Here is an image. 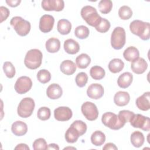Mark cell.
<instances>
[{"label": "cell", "instance_id": "obj_1", "mask_svg": "<svg viewBox=\"0 0 150 150\" xmlns=\"http://www.w3.org/2000/svg\"><path fill=\"white\" fill-rule=\"evenodd\" d=\"M129 29L131 33L139 36L143 40H147L149 39L150 24L149 22L134 20L130 23Z\"/></svg>", "mask_w": 150, "mask_h": 150}, {"label": "cell", "instance_id": "obj_2", "mask_svg": "<svg viewBox=\"0 0 150 150\" xmlns=\"http://www.w3.org/2000/svg\"><path fill=\"white\" fill-rule=\"evenodd\" d=\"M80 14L82 18L88 25L94 28L99 25L102 19L97 9L90 5H86L83 7Z\"/></svg>", "mask_w": 150, "mask_h": 150}, {"label": "cell", "instance_id": "obj_3", "mask_svg": "<svg viewBox=\"0 0 150 150\" xmlns=\"http://www.w3.org/2000/svg\"><path fill=\"white\" fill-rule=\"evenodd\" d=\"M42 57V53L40 50L37 49H30L25 55L24 64L26 67L29 69H36L40 66Z\"/></svg>", "mask_w": 150, "mask_h": 150}, {"label": "cell", "instance_id": "obj_4", "mask_svg": "<svg viewBox=\"0 0 150 150\" xmlns=\"http://www.w3.org/2000/svg\"><path fill=\"white\" fill-rule=\"evenodd\" d=\"M10 24L16 33L21 36H26L30 30L31 25L30 22L21 16L13 17L10 21Z\"/></svg>", "mask_w": 150, "mask_h": 150}, {"label": "cell", "instance_id": "obj_5", "mask_svg": "<svg viewBox=\"0 0 150 150\" xmlns=\"http://www.w3.org/2000/svg\"><path fill=\"white\" fill-rule=\"evenodd\" d=\"M101 121L105 126L114 130L120 129L125 124L120 119L118 115L111 112H107L103 114Z\"/></svg>", "mask_w": 150, "mask_h": 150}, {"label": "cell", "instance_id": "obj_6", "mask_svg": "<svg viewBox=\"0 0 150 150\" xmlns=\"http://www.w3.org/2000/svg\"><path fill=\"white\" fill-rule=\"evenodd\" d=\"M126 35L124 29L122 27H116L111 35V45L115 50L122 49L125 44Z\"/></svg>", "mask_w": 150, "mask_h": 150}, {"label": "cell", "instance_id": "obj_7", "mask_svg": "<svg viewBox=\"0 0 150 150\" xmlns=\"http://www.w3.org/2000/svg\"><path fill=\"white\" fill-rule=\"evenodd\" d=\"M35 106V101L32 98L26 97L23 98L18 106L17 112L18 115L25 118L29 117L34 110Z\"/></svg>", "mask_w": 150, "mask_h": 150}, {"label": "cell", "instance_id": "obj_8", "mask_svg": "<svg viewBox=\"0 0 150 150\" xmlns=\"http://www.w3.org/2000/svg\"><path fill=\"white\" fill-rule=\"evenodd\" d=\"M129 122L131 126L134 128H138L145 131L150 130V121L148 117H145L139 114H134Z\"/></svg>", "mask_w": 150, "mask_h": 150}, {"label": "cell", "instance_id": "obj_9", "mask_svg": "<svg viewBox=\"0 0 150 150\" xmlns=\"http://www.w3.org/2000/svg\"><path fill=\"white\" fill-rule=\"evenodd\" d=\"M81 112L86 118L89 121L96 120L98 116V111L97 106L93 103L86 101L81 107Z\"/></svg>", "mask_w": 150, "mask_h": 150}, {"label": "cell", "instance_id": "obj_10", "mask_svg": "<svg viewBox=\"0 0 150 150\" xmlns=\"http://www.w3.org/2000/svg\"><path fill=\"white\" fill-rule=\"evenodd\" d=\"M32 86V81L29 77L21 76L17 79L15 84V90L18 94H23L28 92Z\"/></svg>", "mask_w": 150, "mask_h": 150}, {"label": "cell", "instance_id": "obj_11", "mask_svg": "<svg viewBox=\"0 0 150 150\" xmlns=\"http://www.w3.org/2000/svg\"><path fill=\"white\" fill-rule=\"evenodd\" d=\"M42 7L45 11L57 12L62 11L64 7L63 0H43L41 3Z\"/></svg>", "mask_w": 150, "mask_h": 150}, {"label": "cell", "instance_id": "obj_12", "mask_svg": "<svg viewBox=\"0 0 150 150\" xmlns=\"http://www.w3.org/2000/svg\"><path fill=\"white\" fill-rule=\"evenodd\" d=\"M73 115L71 110L68 107H59L54 110V117L59 121H66L71 119Z\"/></svg>", "mask_w": 150, "mask_h": 150}, {"label": "cell", "instance_id": "obj_13", "mask_svg": "<svg viewBox=\"0 0 150 150\" xmlns=\"http://www.w3.org/2000/svg\"><path fill=\"white\" fill-rule=\"evenodd\" d=\"M54 19L53 16L50 15H44L39 21V28L43 33H48L50 32L53 27Z\"/></svg>", "mask_w": 150, "mask_h": 150}, {"label": "cell", "instance_id": "obj_14", "mask_svg": "<svg viewBox=\"0 0 150 150\" xmlns=\"http://www.w3.org/2000/svg\"><path fill=\"white\" fill-rule=\"evenodd\" d=\"M104 90L102 85L98 83L90 84L87 90V94L91 99L98 100L101 98L104 94Z\"/></svg>", "mask_w": 150, "mask_h": 150}, {"label": "cell", "instance_id": "obj_15", "mask_svg": "<svg viewBox=\"0 0 150 150\" xmlns=\"http://www.w3.org/2000/svg\"><path fill=\"white\" fill-rule=\"evenodd\" d=\"M148 67V63L142 57H138L132 61L131 64L132 71L137 74L144 73Z\"/></svg>", "mask_w": 150, "mask_h": 150}, {"label": "cell", "instance_id": "obj_16", "mask_svg": "<svg viewBox=\"0 0 150 150\" xmlns=\"http://www.w3.org/2000/svg\"><path fill=\"white\" fill-rule=\"evenodd\" d=\"M150 92L147 91L138 97L135 101L138 109L142 111H148L150 108Z\"/></svg>", "mask_w": 150, "mask_h": 150}, {"label": "cell", "instance_id": "obj_17", "mask_svg": "<svg viewBox=\"0 0 150 150\" xmlns=\"http://www.w3.org/2000/svg\"><path fill=\"white\" fill-rule=\"evenodd\" d=\"M63 94L62 87L56 83H53L48 86L46 90L47 96L52 99L56 100L59 98Z\"/></svg>", "mask_w": 150, "mask_h": 150}, {"label": "cell", "instance_id": "obj_18", "mask_svg": "<svg viewBox=\"0 0 150 150\" xmlns=\"http://www.w3.org/2000/svg\"><path fill=\"white\" fill-rule=\"evenodd\" d=\"M130 100V96L128 92L120 91L116 93L114 97V102L119 107L127 105Z\"/></svg>", "mask_w": 150, "mask_h": 150}, {"label": "cell", "instance_id": "obj_19", "mask_svg": "<svg viewBox=\"0 0 150 150\" xmlns=\"http://www.w3.org/2000/svg\"><path fill=\"white\" fill-rule=\"evenodd\" d=\"M11 131L16 136H22L28 131L27 124L23 121H16L12 124Z\"/></svg>", "mask_w": 150, "mask_h": 150}, {"label": "cell", "instance_id": "obj_20", "mask_svg": "<svg viewBox=\"0 0 150 150\" xmlns=\"http://www.w3.org/2000/svg\"><path fill=\"white\" fill-rule=\"evenodd\" d=\"M60 69L63 73L70 76L76 71V64L70 60H65L61 63Z\"/></svg>", "mask_w": 150, "mask_h": 150}, {"label": "cell", "instance_id": "obj_21", "mask_svg": "<svg viewBox=\"0 0 150 150\" xmlns=\"http://www.w3.org/2000/svg\"><path fill=\"white\" fill-rule=\"evenodd\" d=\"M133 80V75L130 72H124L118 78L117 84L122 88L128 87Z\"/></svg>", "mask_w": 150, "mask_h": 150}, {"label": "cell", "instance_id": "obj_22", "mask_svg": "<svg viewBox=\"0 0 150 150\" xmlns=\"http://www.w3.org/2000/svg\"><path fill=\"white\" fill-rule=\"evenodd\" d=\"M63 47L65 52L70 54H74L78 53L80 50L79 43L73 39L66 40L64 42Z\"/></svg>", "mask_w": 150, "mask_h": 150}, {"label": "cell", "instance_id": "obj_23", "mask_svg": "<svg viewBox=\"0 0 150 150\" xmlns=\"http://www.w3.org/2000/svg\"><path fill=\"white\" fill-rule=\"evenodd\" d=\"M123 56L127 61L132 62L139 57V52L135 47L129 46L124 51Z\"/></svg>", "mask_w": 150, "mask_h": 150}, {"label": "cell", "instance_id": "obj_24", "mask_svg": "<svg viewBox=\"0 0 150 150\" xmlns=\"http://www.w3.org/2000/svg\"><path fill=\"white\" fill-rule=\"evenodd\" d=\"M57 31L63 35L69 34L71 29V24L70 22L65 19H60L57 25Z\"/></svg>", "mask_w": 150, "mask_h": 150}, {"label": "cell", "instance_id": "obj_25", "mask_svg": "<svg viewBox=\"0 0 150 150\" xmlns=\"http://www.w3.org/2000/svg\"><path fill=\"white\" fill-rule=\"evenodd\" d=\"M46 49L49 53H56L60 48V42L57 38H51L49 39L45 44Z\"/></svg>", "mask_w": 150, "mask_h": 150}, {"label": "cell", "instance_id": "obj_26", "mask_svg": "<svg viewBox=\"0 0 150 150\" xmlns=\"http://www.w3.org/2000/svg\"><path fill=\"white\" fill-rule=\"evenodd\" d=\"M130 141L134 147L139 148L144 144L145 138L144 134L141 132L136 131L131 134Z\"/></svg>", "mask_w": 150, "mask_h": 150}, {"label": "cell", "instance_id": "obj_27", "mask_svg": "<svg viewBox=\"0 0 150 150\" xmlns=\"http://www.w3.org/2000/svg\"><path fill=\"white\" fill-rule=\"evenodd\" d=\"M108 69L112 73H117L120 72L124 67L123 61L118 58L112 59L108 64Z\"/></svg>", "mask_w": 150, "mask_h": 150}, {"label": "cell", "instance_id": "obj_28", "mask_svg": "<svg viewBox=\"0 0 150 150\" xmlns=\"http://www.w3.org/2000/svg\"><path fill=\"white\" fill-rule=\"evenodd\" d=\"M79 137H80V133L72 125H70L65 133V139L68 143L76 142Z\"/></svg>", "mask_w": 150, "mask_h": 150}, {"label": "cell", "instance_id": "obj_29", "mask_svg": "<svg viewBox=\"0 0 150 150\" xmlns=\"http://www.w3.org/2000/svg\"><path fill=\"white\" fill-rule=\"evenodd\" d=\"M91 63V58L86 53H82L79 55L76 59V66L81 69L87 68Z\"/></svg>", "mask_w": 150, "mask_h": 150}, {"label": "cell", "instance_id": "obj_30", "mask_svg": "<svg viewBox=\"0 0 150 150\" xmlns=\"http://www.w3.org/2000/svg\"><path fill=\"white\" fill-rule=\"evenodd\" d=\"M105 141V135L100 131H96L91 135V142L96 146L102 145L104 143Z\"/></svg>", "mask_w": 150, "mask_h": 150}, {"label": "cell", "instance_id": "obj_31", "mask_svg": "<svg viewBox=\"0 0 150 150\" xmlns=\"http://www.w3.org/2000/svg\"><path fill=\"white\" fill-rule=\"evenodd\" d=\"M105 74L104 69L99 66H94L90 70V75L94 80H101L104 77Z\"/></svg>", "mask_w": 150, "mask_h": 150}, {"label": "cell", "instance_id": "obj_32", "mask_svg": "<svg viewBox=\"0 0 150 150\" xmlns=\"http://www.w3.org/2000/svg\"><path fill=\"white\" fill-rule=\"evenodd\" d=\"M90 34V30L88 28L84 25H80L76 27L74 30L75 36L80 39H84L87 38Z\"/></svg>", "mask_w": 150, "mask_h": 150}, {"label": "cell", "instance_id": "obj_33", "mask_svg": "<svg viewBox=\"0 0 150 150\" xmlns=\"http://www.w3.org/2000/svg\"><path fill=\"white\" fill-rule=\"evenodd\" d=\"M99 11L103 14L109 13L112 8V2L110 0H101L98 2Z\"/></svg>", "mask_w": 150, "mask_h": 150}, {"label": "cell", "instance_id": "obj_34", "mask_svg": "<svg viewBox=\"0 0 150 150\" xmlns=\"http://www.w3.org/2000/svg\"><path fill=\"white\" fill-rule=\"evenodd\" d=\"M118 15L122 20H127L131 18L132 15V11L130 7L127 5L122 6L118 10Z\"/></svg>", "mask_w": 150, "mask_h": 150}, {"label": "cell", "instance_id": "obj_35", "mask_svg": "<svg viewBox=\"0 0 150 150\" xmlns=\"http://www.w3.org/2000/svg\"><path fill=\"white\" fill-rule=\"evenodd\" d=\"M37 79L41 83L45 84L50 80L51 74L48 70L46 69H42L38 72Z\"/></svg>", "mask_w": 150, "mask_h": 150}, {"label": "cell", "instance_id": "obj_36", "mask_svg": "<svg viewBox=\"0 0 150 150\" xmlns=\"http://www.w3.org/2000/svg\"><path fill=\"white\" fill-rule=\"evenodd\" d=\"M3 70L6 76L9 79L13 78L15 74V68L10 62H5L3 64Z\"/></svg>", "mask_w": 150, "mask_h": 150}, {"label": "cell", "instance_id": "obj_37", "mask_svg": "<svg viewBox=\"0 0 150 150\" xmlns=\"http://www.w3.org/2000/svg\"><path fill=\"white\" fill-rule=\"evenodd\" d=\"M51 112L49 108L47 107H42L39 108L37 112L38 118L42 121L49 120L50 117Z\"/></svg>", "mask_w": 150, "mask_h": 150}, {"label": "cell", "instance_id": "obj_38", "mask_svg": "<svg viewBox=\"0 0 150 150\" xmlns=\"http://www.w3.org/2000/svg\"><path fill=\"white\" fill-rule=\"evenodd\" d=\"M88 81V76L84 72L78 73L75 78V81L77 86L79 87H83L86 86Z\"/></svg>", "mask_w": 150, "mask_h": 150}, {"label": "cell", "instance_id": "obj_39", "mask_svg": "<svg viewBox=\"0 0 150 150\" xmlns=\"http://www.w3.org/2000/svg\"><path fill=\"white\" fill-rule=\"evenodd\" d=\"M71 125L73 126L78 131L80 136L84 135L87 131V125L81 120H76L71 124Z\"/></svg>", "mask_w": 150, "mask_h": 150}, {"label": "cell", "instance_id": "obj_40", "mask_svg": "<svg viewBox=\"0 0 150 150\" xmlns=\"http://www.w3.org/2000/svg\"><path fill=\"white\" fill-rule=\"evenodd\" d=\"M110 22L107 19L102 18L101 22L95 28L98 32L105 33L110 29Z\"/></svg>", "mask_w": 150, "mask_h": 150}, {"label": "cell", "instance_id": "obj_41", "mask_svg": "<svg viewBox=\"0 0 150 150\" xmlns=\"http://www.w3.org/2000/svg\"><path fill=\"white\" fill-rule=\"evenodd\" d=\"M32 146L34 150L47 149L48 145H47L46 141L44 138H40L34 141Z\"/></svg>", "mask_w": 150, "mask_h": 150}, {"label": "cell", "instance_id": "obj_42", "mask_svg": "<svg viewBox=\"0 0 150 150\" xmlns=\"http://www.w3.org/2000/svg\"><path fill=\"white\" fill-rule=\"evenodd\" d=\"M134 113L129 110H121L119 112L118 116L120 119L125 124L129 122V119Z\"/></svg>", "mask_w": 150, "mask_h": 150}, {"label": "cell", "instance_id": "obj_43", "mask_svg": "<svg viewBox=\"0 0 150 150\" xmlns=\"http://www.w3.org/2000/svg\"><path fill=\"white\" fill-rule=\"evenodd\" d=\"M0 12H1V22H2L3 21H5L8 18V17L10 14V12L7 8L3 6H1L0 7Z\"/></svg>", "mask_w": 150, "mask_h": 150}, {"label": "cell", "instance_id": "obj_44", "mask_svg": "<svg viewBox=\"0 0 150 150\" xmlns=\"http://www.w3.org/2000/svg\"><path fill=\"white\" fill-rule=\"evenodd\" d=\"M21 2V0H6V3L11 7H16Z\"/></svg>", "mask_w": 150, "mask_h": 150}, {"label": "cell", "instance_id": "obj_45", "mask_svg": "<svg viewBox=\"0 0 150 150\" xmlns=\"http://www.w3.org/2000/svg\"><path fill=\"white\" fill-rule=\"evenodd\" d=\"M118 148L117 147L115 146V144H114L113 143L111 142H109V143H107L104 147L103 148V149L104 150H109V149H114V150H117Z\"/></svg>", "mask_w": 150, "mask_h": 150}, {"label": "cell", "instance_id": "obj_46", "mask_svg": "<svg viewBox=\"0 0 150 150\" xmlns=\"http://www.w3.org/2000/svg\"><path fill=\"white\" fill-rule=\"evenodd\" d=\"M15 149H25V150H29V146L25 144H19L15 148Z\"/></svg>", "mask_w": 150, "mask_h": 150}, {"label": "cell", "instance_id": "obj_47", "mask_svg": "<svg viewBox=\"0 0 150 150\" xmlns=\"http://www.w3.org/2000/svg\"><path fill=\"white\" fill-rule=\"evenodd\" d=\"M47 149H55V150H59V146L54 143L52 144H50L49 145H48L47 146Z\"/></svg>", "mask_w": 150, "mask_h": 150}, {"label": "cell", "instance_id": "obj_48", "mask_svg": "<svg viewBox=\"0 0 150 150\" xmlns=\"http://www.w3.org/2000/svg\"><path fill=\"white\" fill-rule=\"evenodd\" d=\"M70 149H76V148H72V147H67V148H64V149H70Z\"/></svg>", "mask_w": 150, "mask_h": 150}]
</instances>
